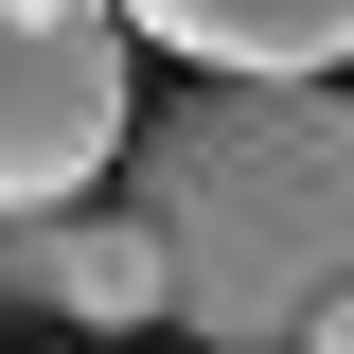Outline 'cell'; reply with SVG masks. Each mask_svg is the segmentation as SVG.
<instances>
[{"mask_svg":"<svg viewBox=\"0 0 354 354\" xmlns=\"http://www.w3.org/2000/svg\"><path fill=\"white\" fill-rule=\"evenodd\" d=\"M124 230L160 248L177 337L283 354L354 283V88H177L124 124Z\"/></svg>","mask_w":354,"mask_h":354,"instance_id":"1","label":"cell"},{"mask_svg":"<svg viewBox=\"0 0 354 354\" xmlns=\"http://www.w3.org/2000/svg\"><path fill=\"white\" fill-rule=\"evenodd\" d=\"M142 124V36L106 0H0V213H53L124 160Z\"/></svg>","mask_w":354,"mask_h":354,"instance_id":"2","label":"cell"},{"mask_svg":"<svg viewBox=\"0 0 354 354\" xmlns=\"http://www.w3.org/2000/svg\"><path fill=\"white\" fill-rule=\"evenodd\" d=\"M0 283L53 319H88V337H124V319H160V248H142L124 213H88V195H53V213H0Z\"/></svg>","mask_w":354,"mask_h":354,"instance_id":"4","label":"cell"},{"mask_svg":"<svg viewBox=\"0 0 354 354\" xmlns=\"http://www.w3.org/2000/svg\"><path fill=\"white\" fill-rule=\"evenodd\" d=\"M106 18L195 53L213 88H337V53H354V0H106Z\"/></svg>","mask_w":354,"mask_h":354,"instance_id":"3","label":"cell"},{"mask_svg":"<svg viewBox=\"0 0 354 354\" xmlns=\"http://www.w3.org/2000/svg\"><path fill=\"white\" fill-rule=\"evenodd\" d=\"M283 354H354V283H337V301H319V319H301Z\"/></svg>","mask_w":354,"mask_h":354,"instance_id":"5","label":"cell"}]
</instances>
